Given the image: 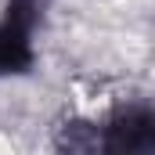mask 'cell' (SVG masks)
<instances>
[{
  "label": "cell",
  "mask_w": 155,
  "mask_h": 155,
  "mask_svg": "<svg viewBox=\"0 0 155 155\" xmlns=\"http://www.w3.org/2000/svg\"><path fill=\"white\" fill-rule=\"evenodd\" d=\"M47 0H4L0 7V79H22L40 61V25Z\"/></svg>",
  "instance_id": "2"
},
{
  "label": "cell",
  "mask_w": 155,
  "mask_h": 155,
  "mask_svg": "<svg viewBox=\"0 0 155 155\" xmlns=\"http://www.w3.org/2000/svg\"><path fill=\"white\" fill-rule=\"evenodd\" d=\"M58 148L105 155H152L155 152V108L148 97L116 105L108 116L90 123H65Z\"/></svg>",
  "instance_id": "1"
}]
</instances>
